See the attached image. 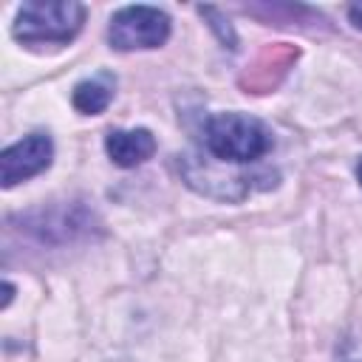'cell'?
I'll list each match as a JSON object with an SVG mask.
<instances>
[{
  "label": "cell",
  "mask_w": 362,
  "mask_h": 362,
  "mask_svg": "<svg viewBox=\"0 0 362 362\" xmlns=\"http://www.w3.org/2000/svg\"><path fill=\"white\" fill-rule=\"evenodd\" d=\"M85 23V6L74 0H28L17 11L14 37L20 42H68Z\"/></svg>",
  "instance_id": "2"
},
{
  "label": "cell",
  "mask_w": 362,
  "mask_h": 362,
  "mask_svg": "<svg viewBox=\"0 0 362 362\" xmlns=\"http://www.w3.org/2000/svg\"><path fill=\"white\" fill-rule=\"evenodd\" d=\"M356 175H359V184H362V161H359V170H356Z\"/></svg>",
  "instance_id": "10"
},
{
  "label": "cell",
  "mask_w": 362,
  "mask_h": 362,
  "mask_svg": "<svg viewBox=\"0 0 362 362\" xmlns=\"http://www.w3.org/2000/svg\"><path fill=\"white\" fill-rule=\"evenodd\" d=\"M198 11H201L204 17H209V20H215V23H212V28H218V34H221V40H223V42H226L229 48H235V34H232V28H229V25H223V20H221V14H218L215 8H209V6H201Z\"/></svg>",
  "instance_id": "8"
},
{
  "label": "cell",
  "mask_w": 362,
  "mask_h": 362,
  "mask_svg": "<svg viewBox=\"0 0 362 362\" xmlns=\"http://www.w3.org/2000/svg\"><path fill=\"white\" fill-rule=\"evenodd\" d=\"M354 362H362V359H354Z\"/></svg>",
  "instance_id": "11"
},
{
  "label": "cell",
  "mask_w": 362,
  "mask_h": 362,
  "mask_svg": "<svg viewBox=\"0 0 362 362\" xmlns=\"http://www.w3.org/2000/svg\"><path fill=\"white\" fill-rule=\"evenodd\" d=\"M105 150H107L113 164L136 167V164L147 161L156 153V139L144 127H139V130H110L107 139H105Z\"/></svg>",
  "instance_id": "6"
},
{
  "label": "cell",
  "mask_w": 362,
  "mask_h": 362,
  "mask_svg": "<svg viewBox=\"0 0 362 362\" xmlns=\"http://www.w3.org/2000/svg\"><path fill=\"white\" fill-rule=\"evenodd\" d=\"M297 59V48L288 42L266 45L240 74V88L246 93H269L280 85V79L288 74V68Z\"/></svg>",
  "instance_id": "5"
},
{
  "label": "cell",
  "mask_w": 362,
  "mask_h": 362,
  "mask_svg": "<svg viewBox=\"0 0 362 362\" xmlns=\"http://www.w3.org/2000/svg\"><path fill=\"white\" fill-rule=\"evenodd\" d=\"M54 158V144L42 133H31L23 141L0 153V184L8 189L37 173H42Z\"/></svg>",
  "instance_id": "4"
},
{
  "label": "cell",
  "mask_w": 362,
  "mask_h": 362,
  "mask_svg": "<svg viewBox=\"0 0 362 362\" xmlns=\"http://www.w3.org/2000/svg\"><path fill=\"white\" fill-rule=\"evenodd\" d=\"M170 37V17L156 6H127L110 17L107 40L116 51L158 48Z\"/></svg>",
  "instance_id": "3"
},
{
  "label": "cell",
  "mask_w": 362,
  "mask_h": 362,
  "mask_svg": "<svg viewBox=\"0 0 362 362\" xmlns=\"http://www.w3.org/2000/svg\"><path fill=\"white\" fill-rule=\"evenodd\" d=\"M348 17H351V23H354L356 28H362V3L348 6Z\"/></svg>",
  "instance_id": "9"
},
{
  "label": "cell",
  "mask_w": 362,
  "mask_h": 362,
  "mask_svg": "<svg viewBox=\"0 0 362 362\" xmlns=\"http://www.w3.org/2000/svg\"><path fill=\"white\" fill-rule=\"evenodd\" d=\"M113 99V79L110 76H96V79H85L74 88V107L79 113H102Z\"/></svg>",
  "instance_id": "7"
},
{
  "label": "cell",
  "mask_w": 362,
  "mask_h": 362,
  "mask_svg": "<svg viewBox=\"0 0 362 362\" xmlns=\"http://www.w3.org/2000/svg\"><path fill=\"white\" fill-rule=\"evenodd\" d=\"M204 144L221 161L249 164L272 150V133L260 119L243 113H215L204 127Z\"/></svg>",
  "instance_id": "1"
}]
</instances>
